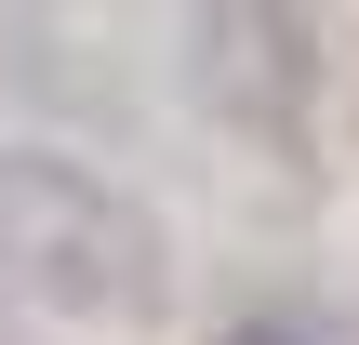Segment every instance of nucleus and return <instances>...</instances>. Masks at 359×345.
Instances as JSON below:
<instances>
[{"label":"nucleus","mask_w":359,"mask_h":345,"mask_svg":"<svg viewBox=\"0 0 359 345\" xmlns=\"http://www.w3.org/2000/svg\"><path fill=\"white\" fill-rule=\"evenodd\" d=\"M187 93L213 133L293 160L320 133V13L306 0H187Z\"/></svg>","instance_id":"2"},{"label":"nucleus","mask_w":359,"mask_h":345,"mask_svg":"<svg viewBox=\"0 0 359 345\" xmlns=\"http://www.w3.org/2000/svg\"><path fill=\"white\" fill-rule=\"evenodd\" d=\"M226 345H293V332H226Z\"/></svg>","instance_id":"3"},{"label":"nucleus","mask_w":359,"mask_h":345,"mask_svg":"<svg viewBox=\"0 0 359 345\" xmlns=\"http://www.w3.org/2000/svg\"><path fill=\"white\" fill-rule=\"evenodd\" d=\"M0 279L40 293L53 319L147 332L173 306V226L80 146H0Z\"/></svg>","instance_id":"1"}]
</instances>
